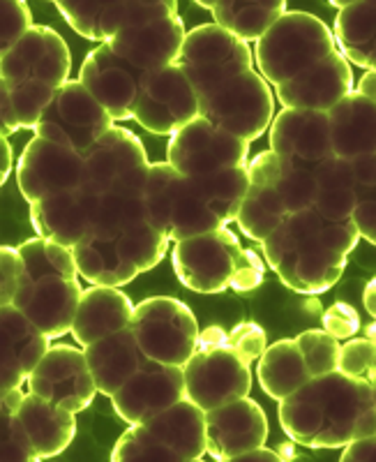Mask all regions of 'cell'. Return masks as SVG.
<instances>
[{
  "instance_id": "obj_4",
  "label": "cell",
  "mask_w": 376,
  "mask_h": 462,
  "mask_svg": "<svg viewBox=\"0 0 376 462\" xmlns=\"http://www.w3.org/2000/svg\"><path fill=\"white\" fill-rule=\"evenodd\" d=\"M72 56L68 42L49 26H32L0 56V79L10 90L22 130H32L51 95L68 81Z\"/></svg>"
},
{
  "instance_id": "obj_23",
  "label": "cell",
  "mask_w": 376,
  "mask_h": 462,
  "mask_svg": "<svg viewBox=\"0 0 376 462\" xmlns=\"http://www.w3.org/2000/svg\"><path fill=\"white\" fill-rule=\"evenodd\" d=\"M185 23L180 16H167L160 22L127 28L111 37L106 47L134 72L148 77L152 72L176 65L185 42Z\"/></svg>"
},
{
  "instance_id": "obj_48",
  "label": "cell",
  "mask_w": 376,
  "mask_h": 462,
  "mask_svg": "<svg viewBox=\"0 0 376 462\" xmlns=\"http://www.w3.org/2000/svg\"><path fill=\"white\" fill-rule=\"evenodd\" d=\"M19 130L22 127L16 123L14 109H12L10 90H7V86L0 79V137H10V134H14Z\"/></svg>"
},
{
  "instance_id": "obj_21",
  "label": "cell",
  "mask_w": 376,
  "mask_h": 462,
  "mask_svg": "<svg viewBox=\"0 0 376 462\" xmlns=\"http://www.w3.org/2000/svg\"><path fill=\"white\" fill-rule=\"evenodd\" d=\"M206 453L220 462H234L243 453L263 447L268 439V419L259 402L238 398L204 411Z\"/></svg>"
},
{
  "instance_id": "obj_13",
  "label": "cell",
  "mask_w": 376,
  "mask_h": 462,
  "mask_svg": "<svg viewBox=\"0 0 376 462\" xmlns=\"http://www.w3.org/2000/svg\"><path fill=\"white\" fill-rule=\"evenodd\" d=\"M111 127L114 121L100 102L77 79H68L51 95L32 132L35 137L84 152Z\"/></svg>"
},
{
  "instance_id": "obj_16",
  "label": "cell",
  "mask_w": 376,
  "mask_h": 462,
  "mask_svg": "<svg viewBox=\"0 0 376 462\" xmlns=\"http://www.w3.org/2000/svg\"><path fill=\"white\" fill-rule=\"evenodd\" d=\"M167 162L183 176H210L225 169L247 167L250 143L235 139L206 118H194L169 139Z\"/></svg>"
},
{
  "instance_id": "obj_22",
  "label": "cell",
  "mask_w": 376,
  "mask_h": 462,
  "mask_svg": "<svg viewBox=\"0 0 376 462\" xmlns=\"http://www.w3.org/2000/svg\"><path fill=\"white\" fill-rule=\"evenodd\" d=\"M185 398V377L180 365H164L146 358L121 389L111 395L115 414L134 426Z\"/></svg>"
},
{
  "instance_id": "obj_14",
  "label": "cell",
  "mask_w": 376,
  "mask_h": 462,
  "mask_svg": "<svg viewBox=\"0 0 376 462\" xmlns=\"http://www.w3.org/2000/svg\"><path fill=\"white\" fill-rule=\"evenodd\" d=\"M241 238L226 226L173 243L171 262L178 280L199 294H220L231 287Z\"/></svg>"
},
{
  "instance_id": "obj_36",
  "label": "cell",
  "mask_w": 376,
  "mask_h": 462,
  "mask_svg": "<svg viewBox=\"0 0 376 462\" xmlns=\"http://www.w3.org/2000/svg\"><path fill=\"white\" fill-rule=\"evenodd\" d=\"M256 377H259V383L268 393V398L277 400V402L312 379L303 356H300L298 345L291 337L266 345L263 354L259 356Z\"/></svg>"
},
{
  "instance_id": "obj_51",
  "label": "cell",
  "mask_w": 376,
  "mask_h": 462,
  "mask_svg": "<svg viewBox=\"0 0 376 462\" xmlns=\"http://www.w3.org/2000/svg\"><path fill=\"white\" fill-rule=\"evenodd\" d=\"M374 86H376V74H374V69H371V72H367L365 77H362L361 84H358V88H353V90H358V93L365 95V97H370V100H376Z\"/></svg>"
},
{
  "instance_id": "obj_47",
  "label": "cell",
  "mask_w": 376,
  "mask_h": 462,
  "mask_svg": "<svg viewBox=\"0 0 376 462\" xmlns=\"http://www.w3.org/2000/svg\"><path fill=\"white\" fill-rule=\"evenodd\" d=\"M344 462H374L376 460V437L365 435L355 437L349 444H344V453H342Z\"/></svg>"
},
{
  "instance_id": "obj_10",
  "label": "cell",
  "mask_w": 376,
  "mask_h": 462,
  "mask_svg": "<svg viewBox=\"0 0 376 462\" xmlns=\"http://www.w3.org/2000/svg\"><path fill=\"white\" fill-rule=\"evenodd\" d=\"M176 65L183 69L185 79L201 102L254 69V56L250 44L241 42L238 37L215 23H201L185 35Z\"/></svg>"
},
{
  "instance_id": "obj_15",
  "label": "cell",
  "mask_w": 376,
  "mask_h": 462,
  "mask_svg": "<svg viewBox=\"0 0 376 462\" xmlns=\"http://www.w3.org/2000/svg\"><path fill=\"white\" fill-rule=\"evenodd\" d=\"M56 10L86 40L106 44L127 28L178 14L173 0H58Z\"/></svg>"
},
{
  "instance_id": "obj_38",
  "label": "cell",
  "mask_w": 376,
  "mask_h": 462,
  "mask_svg": "<svg viewBox=\"0 0 376 462\" xmlns=\"http://www.w3.org/2000/svg\"><path fill=\"white\" fill-rule=\"evenodd\" d=\"M351 171H353L351 220L361 238L376 243V152L351 160Z\"/></svg>"
},
{
  "instance_id": "obj_5",
  "label": "cell",
  "mask_w": 376,
  "mask_h": 462,
  "mask_svg": "<svg viewBox=\"0 0 376 462\" xmlns=\"http://www.w3.org/2000/svg\"><path fill=\"white\" fill-rule=\"evenodd\" d=\"M247 179L250 185L235 225L250 241L261 243L284 217L314 204V169L287 162L272 151L247 162Z\"/></svg>"
},
{
  "instance_id": "obj_11",
  "label": "cell",
  "mask_w": 376,
  "mask_h": 462,
  "mask_svg": "<svg viewBox=\"0 0 376 462\" xmlns=\"http://www.w3.org/2000/svg\"><path fill=\"white\" fill-rule=\"evenodd\" d=\"M127 328L143 356L164 365L183 368L199 342V324L194 312L169 296H152L134 305Z\"/></svg>"
},
{
  "instance_id": "obj_52",
  "label": "cell",
  "mask_w": 376,
  "mask_h": 462,
  "mask_svg": "<svg viewBox=\"0 0 376 462\" xmlns=\"http://www.w3.org/2000/svg\"><path fill=\"white\" fill-rule=\"evenodd\" d=\"M365 308L370 310V315H374V282L367 284L365 291Z\"/></svg>"
},
{
  "instance_id": "obj_2",
  "label": "cell",
  "mask_w": 376,
  "mask_h": 462,
  "mask_svg": "<svg viewBox=\"0 0 376 462\" xmlns=\"http://www.w3.org/2000/svg\"><path fill=\"white\" fill-rule=\"evenodd\" d=\"M361 241L353 220H326L314 206L291 213L261 241L268 266L298 294H324L344 273Z\"/></svg>"
},
{
  "instance_id": "obj_45",
  "label": "cell",
  "mask_w": 376,
  "mask_h": 462,
  "mask_svg": "<svg viewBox=\"0 0 376 462\" xmlns=\"http://www.w3.org/2000/svg\"><path fill=\"white\" fill-rule=\"evenodd\" d=\"M263 275H266V263L259 257V253L250 250V247H243L241 254H238V262H235L231 287L235 291H252V289L263 282Z\"/></svg>"
},
{
  "instance_id": "obj_31",
  "label": "cell",
  "mask_w": 376,
  "mask_h": 462,
  "mask_svg": "<svg viewBox=\"0 0 376 462\" xmlns=\"http://www.w3.org/2000/svg\"><path fill=\"white\" fill-rule=\"evenodd\" d=\"M14 414L31 441L37 460L58 457L77 437V414L74 411L47 402L32 393L23 395Z\"/></svg>"
},
{
  "instance_id": "obj_28",
  "label": "cell",
  "mask_w": 376,
  "mask_h": 462,
  "mask_svg": "<svg viewBox=\"0 0 376 462\" xmlns=\"http://www.w3.org/2000/svg\"><path fill=\"white\" fill-rule=\"evenodd\" d=\"M49 345L51 340L16 308H0V393L22 389Z\"/></svg>"
},
{
  "instance_id": "obj_50",
  "label": "cell",
  "mask_w": 376,
  "mask_h": 462,
  "mask_svg": "<svg viewBox=\"0 0 376 462\" xmlns=\"http://www.w3.org/2000/svg\"><path fill=\"white\" fill-rule=\"evenodd\" d=\"M275 460H282V456L275 451H271V448L256 447V448H252V451L243 453V456L234 462H275Z\"/></svg>"
},
{
  "instance_id": "obj_12",
  "label": "cell",
  "mask_w": 376,
  "mask_h": 462,
  "mask_svg": "<svg viewBox=\"0 0 376 462\" xmlns=\"http://www.w3.org/2000/svg\"><path fill=\"white\" fill-rule=\"evenodd\" d=\"M199 105L201 118L247 143L261 137L275 116V95L256 69L245 72Z\"/></svg>"
},
{
  "instance_id": "obj_3",
  "label": "cell",
  "mask_w": 376,
  "mask_h": 462,
  "mask_svg": "<svg viewBox=\"0 0 376 462\" xmlns=\"http://www.w3.org/2000/svg\"><path fill=\"white\" fill-rule=\"evenodd\" d=\"M19 254L23 273L12 308L35 324L49 340L68 336L84 291L72 250L35 236L19 245Z\"/></svg>"
},
{
  "instance_id": "obj_18",
  "label": "cell",
  "mask_w": 376,
  "mask_h": 462,
  "mask_svg": "<svg viewBox=\"0 0 376 462\" xmlns=\"http://www.w3.org/2000/svg\"><path fill=\"white\" fill-rule=\"evenodd\" d=\"M26 383L28 393L74 414L88 410L97 395L84 349L72 345H49Z\"/></svg>"
},
{
  "instance_id": "obj_33",
  "label": "cell",
  "mask_w": 376,
  "mask_h": 462,
  "mask_svg": "<svg viewBox=\"0 0 376 462\" xmlns=\"http://www.w3.org/2000/svg\"><path fill=\"white\" fill-rule=\"evenodd\" d=\"M335 49L344 56L349 65L371 69L376 68V3L355 0L346 3L335 19Z\"/></svg>"
},
{
  "instance_id": "obj_42",
  "label": "cell",
  "mask_w": 376,
  "mask_h": 462,
  "mask_svg": "<svg viewBox=\"0 0 376 462\" xmlns=\"http://www.w3.org/2000/svg\"><path fill=\"white\" fill-rule=\"evenodd\" d=\"M32 23V14L28 3L23 0H0V56L14 42L26 35Z\"/></svg>"
},
{
  "instance_id": "obj_26",
  "label": "cell",
  "mask_w": 376,
  "mask_h": 462,
  "mask_svg": "<svg viewBox=\"0 0 376 462\" xmlns=\"http://www.w3.org/2000/svg\"><path fill=\"white\" fill-rule=\"evenodd\" d=\"M277 100L284 109L328 111L353 90V69L340 51H333L321 63L296 74L287 84L275 86Z\"/></svg>"
},
{
  "instance_id": "obj_6",
  "label": "cell",
  "mask_w": 376,
  "mask_h": 462,
  "mask_svg": "<svg viewBox=\"0 0 376 462\" xmlns=\"http://www.w3.org/2000/svg\"><path fill=\"white\" fill-rule=\"evenodd\" d=\"M206 456L204 411L188 398L130 426L115 441L111 462H197Z\"/></svg>"
},
{
  "instance_id": "obj_7",
  "label": "cell",
  "mask_w": 376,
  "mask_h": 462,
  "mask_svg": "<svg viewBox=\"0 0 376 462\" xmlns=\"http://www.w3.org/2000/svg\"><path fill=\"white\" fill-rule=\"evenodd\" d=\"M143 210L148 225L173 243L225 226L213 216L199 179L178 173L169 162L148 167Z\"/></svg>"
},
{
  "instance_id": "obj_24",
  "label": "cell",
  "mask_w": 376,
  "mask_h": 462,
  "mask_svg": "<svg viewBox=\"0 0 376 462\" xmlns=\"http://www.w3.org/2000/svg\"><path fill=\"white\" fill-rule=\"evenodd\" d=\"M77 81L100 102L111 121H132L143 77L123 63L121 58L114 56L106 44L95 47L86 56Z\"/></svg>"
},
{
  "instance_id": "obj_35",
  "label": "cell",
  "mask_w": 376,
  "mask_h": 462,
  "mask_svg": "<svg viewBox=\"0 0 376 462\" xmlns=\"http://www.w3.org/2000/svg\"><path fill=\"white\" fill-rule=\"evenodd\" d=\"M78 275L95 287H125L139 275L115 241L88 236L72 247Z\"/></svg>"
},
{
  "instance_id": "obj_30",
  "label": "cell",
  "mask_w": 376,
  "mask_h": 462,
  "mask_svg": "<svg viewBox=\"0 0 376 462\" xmlns=\"http://www.w3.org/2000/svg\"><path fill=\"white\" fill-rule=\"evenodd\" d=\"M132 312H134V303L121 289L90 284L81 291L69 333L78 345L88 346L111 333L127 328Z\"/></svg>"
},
{
  "instance_id": "obj_19",
  "label": "cell",
  "mask_w": 376,
  "mask_h": 462,
  "mask_svg": "<svg viewBox=\"0 0 376 462\" xmlns=\"http://www.w3.org/2000/svg\"><path fill=\"white\" fill-rule=\"evenodd\" d=\"M86 180L84 155L47 139H31L16 164V183L28 204L81 188Z\"/></svg>"
},
{
  "instance_id": "obj_40",
  "label": "cell",
  "mask_w": 376,
  "mask_h": 462,
  "mask_svg": "<svg viewBox=\"0 0 376 462\" xmlns=\"http://www.w3.org/2000/svg\"><path fill=\"white\" fill-rule=\"evenodd\" d=\"M337 370L346 377L367 379L374 383V370H376V346L374 340H365V337H349L342 345L340 354H337Z\"/></svg>"
},
{
  "instance_id": "obj_9",
  "label": "cell",
  "mask_w": 376,
  "mask_h": 462,
  "mask_svg": "<svg viewBox=\"0 0 376 462\" xmlns=\"http://www.w3.org/2000/svg\"><path fill=\"white\" fill-rule=\"evenodd\" d=\"M185 398L201 411L215 410L231 400L245 398L252 391L250 363L226 345V331L208 326L199 331L197 352L183 365Z\"/></svg>"
},
{
  "instance_id": "obj_25",
  "label": "cell",
  "mask_w": 376,
  "mask_h": 462,
  "mask_svg": "<svg viewBox=\"0 0 376 462\" xmlns=\"http://www.w3.org/2000/svg\"><path fill=\"white\" fill-rule=\"evenodd\" d=\"M271 151L291 164L316 169L333 158L328 116L324 111L282 109L272 116Z\"/></svg>"
},
{
  "instance_id": "obj_27",
  "label": "cell",
  "mask_w": 376,
  "mask_h": 462,
  "mask_svg": "<svg viewBox=\"0 0 376 462\" xmlns=\"http://www.w3.org/2000/svg\"><path fill=\"white\" fill-rule=\"evenodd\" d=\"M84 155V185L97 195L109 192L114 185L125 180L130 173L148 167V155L142 139L125 127H111Z\"/></svg>"
},
{
  "instance_id": "obj_8",
  "label": "cell",
  "mask_w": 376,
  "mask_h": 462,
  "mask_svg": "<svg viewBox=\"0 0 376 462\" xmlns=\"http://www.w3.org/2000/svg\"><path fill=\"white\" fill-rule=\"evenodd\" d=\"M337 51L330 28L309 12H284L256 42L254 63L268 86L287 84L296 74Z\"/></svg>"
},
{
  "instance_id": "obj_32",
  "label": "cell",
  "mask_w": 376,
  "mask_h": 462,
  "mask_svg": "<svg viewBox=\"0 0 376 462\" xmlns=\"http://www.w3.org/2000/svg\"><path fill=\"white\" fill-rule=\"evenodd\" d=\"M84 354L90 374H93L95 389L106 398H111L115 391L121 389L123 383L146 361L130 328L115 331L102 340L93 342V345L84 346Z\"/></svg>"
},
{
  "instance_id": "obj_17",
  "label": "cell",
  "mask_w": 376,
  "mask_h": 462,
  "mask_svg": "<svg viewBox=\"0 0 376 462\" xmlns=\"http://www.w3.org/2000/svg\"><path fill=\"white\" fill-rule=\"evenodd\" d=\"M201 116L199 97L178 65L143 77L132 121L152 134H173Z\"/></svg>"
},
{
  "instance_id": "obj_37",
  "label": "cell",
  "mask_w": 376,
  "mask_h": 462,
  "mask_svg": "<svg viewBox=\"0 0 376 462\" xmlns=\"http://www.w3.org/2000/svg\"><path fill=\"white\" fill-rule=\"evenodd\" d=\"M314 210L326 220H346L353 210L351 162L330 158L314 169Z\"/></svg>"
},
{
  "instance_id": "obj_39",
  "label": "cell",
  "mask_w": 376,
  "mask_h": 462,
  "mask_svg": "<svg viewBox=\"0 0 376 462\" xmlns=\"http://www.w3.org/2000/svg\"><path fill=\"white\" fill-rule=\"evenodd\" d=\"M309 377H319L337 370V354H340V340H335L326 331H305L296 337Z\"/></svg>"
},
{
  "instance_id": "obj_41",
  "label": "cell",
  "mask_w": 376,
  "mask_h": 462,
  "mask_svg": "<svg viewBox=\"0 0 376 462\" xmlns=\"http://www.w3.org/2000/svg\"><path fill=\"white\" fill-rule=\"evenodd\" d=\"M14 411L12 407L0 411V462H37L35 451Z\"/></svg>"
},
{
  "instance_id": "obj_20",
  "label": "cell",
  "mask_w": 376,
  "mask_h": 462,
  "mask_svg": "<svg viewBox=\"0 0 376 462\" xmlns=\"http://www.w3.org/2000/svg\"><path fill=\"white\" fill-rule=\"evenodd\" d=\"M100 210L102 195L81 185L31 204V222L37 236L72 250L93 234Z\"/></svg>"
},
{
  "instance_id": "obj_46",
  "label": "cell",
  "mask_w": 376,
  "mask_h": 462,
  "mask_svg": "<svg viewBox=\"0 0 376 462\" xmlns=\"http://www.w3.org/2000/svg\"><path fill=\"white\" fill-rule=\"evenodd\" d=\"M358 328H361V319H358V312L351 305L335 303L326 310L324 331L330 333L335 340H349Z\"/></svg>"
},
{
  "instance_id": "obj_34",
  "label": "cell",
  "mask_w": 376,
  "mask_h": 462,
  "mask_svg": "<svg viewBox=\"0 0 376 462\" xmlns=\"http://www.w3.org/2000/svg\"><path fill=\"white\" fill-rule=\"evenodd\" d=\"M197 5L213 12L220 26L241 42H259L263 32L287 12L284 0H197Z\"/></svg>"
},
{
  "instance_id": "obj_43",
  "label": "cell",
  "mask_w": 376,
  "mask_h": 462,
  "mask_svg": "<svg viewBox=\"0 0 376 462\" xmlns=\"http://www.w3.org/2000/svg\"><path fill=\"white\" fill-rule=\"evenodd\" d=\"M226 345L245 363L259 361V356L266 349V333L259 324L243 321V324L235 326L234 331L226 333Z\"/></svg>"
},
{
  "instance_id": "obj_44",
  "label": "cell",
  "mask_w": 376,
  "mask_h": 462,
  "mask_svg": "<svg viewBox=\"0 0 376 462\" xmlns=\"http://www.w3.org/2000/svg\"><path fill=\"white\" fill-rule=\"evenodd\" d=\"M22 273L23 262L19 247L0 245V308L12 305L19 282H22Z\"/></svg>"
},
{
  "instance_id": "obj_1",
  "label": "cell",
  "mask_w": 376,
  "mask_h": 462,
  "mask_svg": "<svg viewBox=\"0 0 376 462\" xmlns=\"http://www.w3.org/2000/svg\"><path fill=\"white\" fill-rule=\"evenodd\" d=\"M280 423L300 447L342 448L376 432V391L367 379L340 370L319 374L280 400Z\"/></svg>"
},
{
  "instance_id": "obj_29",
  "label": "cell",
  "mask_w": 376,
  "mask_h": 462,
  "mask_svg": "<svg viewBox=\"0 0 376 462\" xmlns=\"http://www.w3.org/2000/svg\"><path fill=\"white\" fill-rule=\"evenodd\" d=\"M333 158L351 160L376 152V102L351 90L326 111Z\"/></svg>"
},
{
  "instance_id": "obj_49",
  "label": "cell",
  "mask_w": 376,
  "mask_h": 462,
  "mask_svg": "<svg viewBox=\"0 0 376 462\" xmlns=\"http://www.w3.org/2000/svg\"><path fill=\"white\" fill-rule=\"evenodd\" d=\"M12 171V146L7 137H0V188L5 185Z\"/></svg>"
}]
</instances>
